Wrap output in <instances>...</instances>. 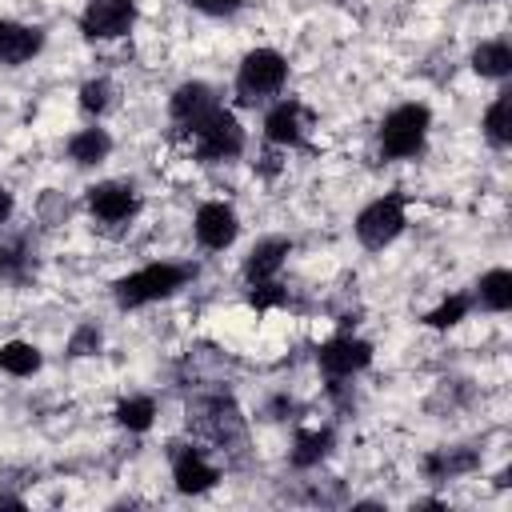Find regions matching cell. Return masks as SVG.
<instances>
[{"mask_svg":"<svg viewBox=\"0 0 512 512\" xmlns=\"http://www.w3.org/2000/svg\"><path fill=\"white\" fill-rule=\"evenodd\" d=\"M236 232H240V224L228 204H204L196 212V240L204 248H228L236 240Z\"/></svg>","mask_w":512,"mask_h":512,"instance_id":"9c48e42d","label":"cell"},{"mask_svg":"<svg viewBox=\"0 0 512 512\" xmlns=\"http://www.w3.org/2000/svg\"><path fill=\"white\" fill-rule=\"evenodd\" d=\"M152 416H156V404H152L148 396H132V400H124V404L116 408V420H120L128 432L152 428Z\"/></svg>","mask_w":512,"mask_h":512,"instance_id":"7402d4cb","label":"cell"},{"mask_svg":"<svg viewBox=\"0 0 512 512\" xmlns=\"http://www.w3.org/2000/svg\"><path fill=\"white\" fill-rule=\"evenodd\" d=\"M480 304L492 312H508L512 308V272L508 268H492L480 280Z\"/></svg>","mask_w":512,"mask_h":512,"instance_id":"ac0fdd59","label":"cell"},{"mask_svg":"<svg viewBox=\"0 0 512 512\" xmlns=\"http://www.w3.org/2000/svg\"><path fill=\"white\" fill-rule=\"evenodd\" d=\"M88 208H92V216H100L104 224H120V220H128V216L136 212V196H132L128 184L104 180V184L88 188Z\"/></svg>","mask_w":512,"mask_h":512,"instance_id":"ba28073f","label":"cell"},{"mask_svg":"<svg viewBox=\"0 0 512 512\" xmlns=\"http://www.w3.org/2000/svg\"><path fill=\"white\" fill-rule=\"evenodd\" d=\"M44 36L40 28H24V24H12V20H0V64H24L40 52Z\"/></svg>","mask_w":512,"mask_h":512,"instance_id":"4fadbf2b","label":"cell"},{"mask_svg":"<svg viewBox=\"0 0 512 512\" xmlns=\"http://www.w3.org/2000/svg\"><path fill=\"white\" fill-rule=\"evenodd\" d=\"M172 476H176V488H180V492H188V496H200V492H208V488L220 480V472H216V468H212L196 448L176 452Z\"/></svg>","mask_w":512,"mask_h":512,"instance_id":"30bf717a","label":"cell"},{"mask_svg":"<svg viewBox=\"0 0 512 512\" xmlns=\"http://www.w3.org/2000/svg\"><path fill=\"white\" fill-rule=\"evenodd\" d=\"M304 108L296 104V100H284V104H276L272 112H268V120H264V136L272 140V144H300L304 140Z\"/></svg>","mask_w":512,"mask_h":512,"instance_id":"5bb4252c","label":"cell"},{"mask_svg":"<svg viewBox=\"0 0 512 512\" xmlns=\"http://www.w3.org/2000/svg\"><path fill=\"white\" fill-rule=\"evenodd\" d=\"M192 136H196V156L216 164V160H232L240 148H244V128L236 124V116L228 108H212L208 116H200L192 124Z\"/></svg>","mask_w":512,"mask_h":512,"instance_id":"3957f363","label":"cell"},{"mask_svg":"<svg viewBox=\"0 0 512 512\" xmlns=\"http://www.w3.org/2000/svg\"><path fill=\"white\" fill-rule=\"evenodd\" d=\"M480 460H476V452H468V448H440V452H432L428 460H424V472L432 476V480H452V476H460V472H472Z\"/></svg>","mask_w":512,"mask_h":512,"instance_id":"9a60e30c","label":"cell"},{"mask_svg":"<svg viewBox=\"0 0 512 512\" xmlns=\"http://www.w3.org/2000/svg\"><path fill=\"white\" fill-rule=\"evenodd\" d=\"M172 120H180V124H196L200 116H208L212 108H216V96H212V88L208 84H200V80H188V84H180L176 92H172Z\"/></svg>","mask_w":512,"mask_h":512,"instance_id":"7c38bea8","label":"cell"},{"mask_svg":"<svg viewBox=\"0 0 512 512\" xmlns=\"http://www.w3.org/2000/svg\"><path fill=\"white\" fill-rule=\"evenodd\" d=\"M28 272H32V256L24 252L20 240L8 244V248H0V276L4 280H28Z\"/></svg>","mask_w":512,"mask_h":512,"instance_id":"cb8c5ba5","label":"cell"},{"mask_svg":"<svg viewBox=\"0 0 512 512\" xmlns=\"http://www.w3.org/2000/svg\"><path fill=\"white\" fill-rule=\"evenodd\" d=\"M368 360H372V344H364V340H356V336H336V340H328V344L320 348V368H324L332 380L368 368Z\"/></svg>","mask_w":512,"mask_h":512,"instance_id":"52a82bcc","label":"cell"},{"mask_svg":"<svg viewBox=\"0 0 512 512\" xmlns=\"http://www.w3.org/2000/svg\"><path fill=\"white\" fill-rule=\"evenodd\" d=\"M468 308H472L468 296H452V300H444L440 308H432V312L424 316V324H428V328H452V324H460V320L468 316Z\"/></svg>","mask_w":512,"mask_h":512,"instance_id":"603a6c76","label":"cell"},{"mask_svg":"<svg viewBox=\"0 0 512 512\" xmlns=\"http://www.w3.org/2000/svg\"><path fill=\"white\" fill-rule=\"evenodd\" d=\"M256 308H272V304H284V292L276 280H264V284H252V296H248Z\"/></svg>","mask_w":512,"mask_h":512,"instance_id":"4316f807","label":"cell"},{"mask_svg":"<svg viewBox=\"0 0 512 512\" xmlns=\"http://www.w3.org/2000/svg\"><path fill=\"white\" fill-rule=\"evenodd\" d=\"M0 368L12 372V376H32L40 368V348L28 344V340H8L0 348Z\"/></svg>","mask_w":512,"mask_h":512,"instance_id":"d6986e66","label":"cell"},{"mask_svg":"<svg viewBox=\"0 0 512 512\" xmlns=\"http://www.w3.org/2000/svg\"><path fill=\"white\" fill-rule=\"evenodd\" d=\"M108 104H112V84H108V80H88V84L80 88V108H84V112H96V116H100Z\"/></svg>","mask_w":512,"mask_h":512,"instance_id":"d4e9b609","label":"cell"},{"mask_svg":"<svg viewBox=\"0 0 512 512\" xmlns=\"http://www.w3.org/2000/svg\"><path fill=\"white\" fill-rule=\"evenodd\" d=\"M100 348V328L96 324H80L68 340V356H92Z\"/></svg>","mask_w":512,"mask_h":512,"instance_id":"484cf974","label":"cell"},{"mask_svg":"<svg viewBox=\"0 0 512 512\" xmlns=\"http://www.w3.org/2000/svg\"><path fill=\"white\" fill-rule=\"evenodd\" d=\"M472 68H476L480 76L500 80V76L512 72V48H508L504 40H488V44H480V48L472 52Z\"/></svg>","mask_w":512,"mask_h":512,"instance_id":"2e32d148","label":"cell"},{"mask_svg":"<svg viewBox=\"0 0 512 512\" xmlns=\"http://www.w3.org/2000/svg\"><path fill=\"white\" fill-rule=\"evenodd\" d=\"M332 448V432H296V448H292V464L296 468H312L328 456Z\"/></svg>","mask_w":512,"mask_h":512,"instance_id":"44dd1931","label":"cell"},{"mask_svg":"<svg viewBox=\"0 0 512 512\" xmlns=\"http://www.w3.org/2000/svg\"><path fill=\"white\" fill-rule=\"evenodd\" d=\"M284 80H288L284 56L272 52V48H256V52L244 56V64H240V72H236V92H240L244 104H256V100L280 92Z\"/></svg>","mask_w":512,"mask_h":512,"instance_id":"277c9868","label":"cell"},{"mask_svg":"<svg viewBox=\"0 0 512 512\" xmlns=\"http://www.w3.org/2000/svg\"><path fill=\"white\" fill-rule=\"evenodd\" d=\"M200 12H208V16H232L244 0H192Z\"/></svg>","mask_w":512,"mask_h":512,"instance_id":"83f0119b","label":"cell"},{"mask_svg":"<svg viewBox=\"0 0 512 512\" xmlns=\"http://www.w3.org/2000/svg\"><path fill=\"white\" fill-rule=\"evenodd\" d=\"M136 20V4L132 0H88L84 16H80V28L88 40H116L132 28Z\"/></svg>","mask_w":512,"mask_h":512,"instance_id":"8992f818","label":"cell"},{"mask_svg":"<svg viewBox=\"0 0 512 512\" xmlns=\"http://www.w3.org/2000/svg\"><path fill=\"white\" fill-rule=\"evenodd\" d=\"M428 120L432 116H428L424 104H400L396 112H388L384 124H380V148H384V156H396V160L416 156L424 148Z\"/></svg>","mask_w":512,"mask_h":512,"instance_id":"7a4b0ae2","label":"cell"},{"mask_svg":"<svg viewBox=\"0 0 512 512\" xmlns=\"http://www.w3.org/2000/svg\"><path fill=\"white\" fill-rule=\"evenodd\" d=\"M12 216V192L8 188H0V224Z\"/></svg>","mask_w":512,"mask_h":512,"instance_id":"f1b7e54d","label":"cell"},{"mask_svg":"<svg viewBox=\"0 0 512 512\" xmlns=\"http://www.w3.org/2000/svg\"><path fill=\"white\" fill-rule=\"evenodd\" d=\"M484 132H488V140H492L496 148L512 144V92H500V96H496V104H492L488 116H484Z\"/></svg>","mask_w":512,"mask_h":512,"instance_id":"ffe728a7","label":"cell"},{"mask_svg":"<svg viewBox=\"0 0 512 512\" xmlns=\"http://www.w3.org/2000/svg\"><path fill=\"white\" fill-rule=\"evenodd\" d=\"M108 148H112V140H108L104 128H84V132H76V136L68 140V156H72L76 164H100V160L108 156Z\"/></svg>","mask_w":512,"mask_h":512,"instance_id":"e0dca14e","label":"cell"},{"mask_svg":"<svg viewBox=\"0 0 512 512\" xmlns=\"http://www.w3.org/2000/svg\"><path fill=\"white\" fill-rule=\"evenodd\" d=\"M188 276H192V268H180V264H148V268H140V272L116 280V304H120V308H140V304L164 300V296H172Z\"/></svg>","mask_w":512,"mask_h":512,"instance_id":"6da1fadb","label":"cell"},{"mask_svg":"<svg viewBox=\"0 0 512 512\" xmlns=\"http://www.w3.org/2000/svg\"><path fill=\"white\" fill-rule=\"evenodd\" d=\"M288 252H292V244H288V240H280V236H268V240H260V244L248 252V264H244V276H248V284H264V280H276V272L284 268Z\"/></svg>","mask_w":512,"mask_h":512,"instance_id":"8fae6325","label":"cell"},{"mask_svg":"<svg viewBox=\"0 0 512 512\" xmlns=\"http://www.w3.org/2000/svg\"><path fill=\"white\" fill-rule=\"evenodd\" d=\"M404 232V196L388 192L380 200H372L360 216H356V236L364 248H384Z\"/></svg>","mask_w":512,"mask_h":512,"instance_id":"5b68a950","label":"cell"}]
</instances>
